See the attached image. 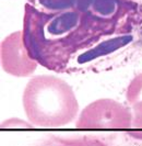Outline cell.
<instances>
[{
	"label": "cell",
	"instance_id": "6da1fadb",
	"mask_svg": "<svg viewBox=\"0 0 142 146\" xmlns=\"http://www.w3.org/2000/svg\"><path fill=\"white\" fill-rule=\"evenodd\" d=\"M103 37L97 28L77 9L46 13L25 3L22 43L28 58L48 70L67 72L80 53Z\"/></svg>",
	"mask_w": 142,
	"mask_h": 146
},
{
	"label": "cell",
	"instance_id": "277c9868",
	"mask_svg": "<svg viewBox=\"0 0 142 146\" xmlns=\"http://www.w3.org/2000/svg\"><path fill=\"white\" fill-rule=\"evenodd\" d=\"M142 42L138 31H130L126 33L115 34L110 36H105L101 38L90 48L80 53L73 62L70 64L67 72L81 70L84 68H94L103 64L109 58H115L120 56L122 53L129 52L137 47L139 43Z\"/></svg>",
	"mask_w": 142,
	"mask_h": 146
},
{
	"label": "cell",
	"instance_id": "7a4b0ae2",
	"mask_svg": "<svg viewBox=\"0 0 142 146\" xmlns=\"http://www.w3.org/2000/svg\"><path fill=\"white\" fill-rule=\"evenodd\" d=\"M22 103L28 122L41 127H60L69 124L79 111L72 87L54 75L31 78L24 89Z\"/></svg>",
	"mask_w": 142,
	"mask_h": 146
},
{
	"label": "cell",
	"instance_id": "3957f363",
	"mask_svg": "<svg viewBox=\"0 0 142 146\" xmlns=\"http://www.w3.org/2000/svg\"><path fill=\"white\" fill-rule=\"evenodd\" d=\"M77 10L92 22L104 36L137 31V0H77Z\"/></svg>",
	"mask_w": 142,
	"mask_h": 146
},
{
	"label": "cell",
	"instance_id": "5b68a950",
	"mask_svg": "<svg viewBox=\"0 0 142 146\" xmlns=\"http://www.w3.org/2000/svg\"><path fill=\"white\" fill-rule=\"evenodd\" d=\"M28 3L46 13H58L77 8V0H28Z\"/></svg>",
	"mask_w": 142,
	"mask_h": 146
}]
</instances>
